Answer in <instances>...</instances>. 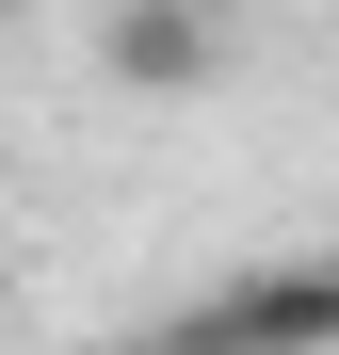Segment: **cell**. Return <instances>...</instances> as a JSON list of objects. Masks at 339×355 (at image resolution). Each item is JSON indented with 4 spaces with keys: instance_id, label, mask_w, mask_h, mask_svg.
Returning <instances> with one entry per match:
<instances>
[{
    "instance_id": "1",
    "label": "cell",
    "mask_w": 339,
    "mask_h": 355,
    "mask_svg": "<svg viewBox=\"0 0 339 355\" xmlns=\"http://www.w3.org/2000/svg\"><path fill=\"white\" fill-rule=\"evenodd\" d=\"M146 355H339V259H243L194 307H162Z\"/></svg>"
},
{
    "instance_id": "2",
    "label": "cell",
    "mask_w": 339,
    "mask_h": 355,
    "mask_svg": "<svg viewBox=\"0 0 339 355\" xmlns=\"http://www.w3.org/2000/svg\"><path fill=\"white\" fill-rule=\"evenodd\" d=\"M226 65V17L210 0H97V81L113 97H194Z\"/></svg>"
}]
</instances>
